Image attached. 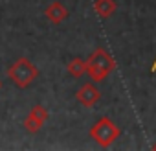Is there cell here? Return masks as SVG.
Returning <instances> with one entry per match:
<instances>
[{"label":"cell","mask_w":156,"mask_h":151,"mask_svg":"<svg viewBox=\"0 0 156 151\" xmlns=\"http://www.w3.org/2000/svg\"><path fill=\"white\" fill-rule=\"evenodd\" d=\"M30 114H33L35 118H39V120H42V122H46L48 120V111L42 107V105H35L33 109H31V112Z\"/></svg>","instance_id":"9c48e42d"},{"label":"cell","mask_w":156,"mask_h":151,"mask_svg":"<svg viewBox=\"0 0 156 151\" xmlns=\"http://www.w3.org/2000/svg\"><path fill=\"white\" fill-rule=\"evenodd\" d=\"M90 136H92L101 147H108V145H112V144L119 138V127H118L110 118H101V120H98V122L92 125Z\"/></svg>","instance_id":"3957f363"},{"label":"cell","mask_w":156,"mask_h":151,"mask_svg":"<svg viewBox=\"0 0 156 151\" xmlns=\"http://www.w3.org/2000/svg\"><path fill=\"white\" fill-rule=\"evenodd\" d=\"M66 68H68V74L72 76V78H81V76L87 72V61L81 59V57H73L66 64Z\"/></svg>","instance_id":"52a82bcc"},{"label":"cell","mask_w":156,"mask_h":151,"mask_svg":"<svg viewBox=\"0 0 156 151\" xmlns=\"http://www.w3.org/2000/svg\"><path fill=\"white\" fill-rule=\"evenodd\" d=\"M44 15H46V19H48L51 24H61L62 20L68 19V9H66L61 2H51V4L46 6Z\"/></svg>","instance_id":"5b68a950"},{"label":"cell","mask_w":156,"mask_h":151,"mask_svg":"<svg viewBox=\"0 0 156 151\" xmlns=\"http://www.w3.org/2000/svg\"><path fill=\"white\" fill-rule=\"evenodd\" d=\"M152 149H154V151H156V144H152Z\"/></svg>","instance_id":"30bf717a"},{"label":"cell","mask_w":156,"mask_h":151,"mask_svg":"<svg viewBox=\"0 0 156 151\" xmlns=\"http://www.w3.org/2000/svg\"><path fill=\"white\" fill-rule=\"evenodd\" d=\"M0 89H2V81H0Z\"/></svg>","instance_id":"8fae6325"},{"label":"cell","mask_w":156,"mask_h":151,"mask_svg":"<svg viewBox=\"0 0 156 151\" xmlns=\"http://www.w3.org/2000/svg\"><path fill=\"white\" fill-rule=\"evenodd\" d=\"M42 120H39V118H35L33 114H28V118L24 120V127H26V131L28 133H37L41 127H42Z\"/></svg>","instance_id":"ba28073f"},{"label":"cell","mask_w":156,"mask_h":151,"mask_svg":"<svg viewBox=\"0 0 156 151\" xmlns=\"http://www.w3.org/2000/svg\"><path fill=\"white\" fill-rule=\"evenodd\" d=\"M114 59H112V55L107 52V50H103V48H98V50H94L92 53H90V57L87 59V72H88V76L94 79V81H103L107 76L114 70Z\"/></svg>","instance_id":"6da1fadb"},{"label":"cell","mask_w":156,"mask_h":151,"mask_svg":"<svg viewBox=\"0 0 156 151\" xmlns=\"http://www.w3.org/2000/svg\"><path fill=\"white\" fill-rule=\"evenodd\" d=\"M8 76L13 79V83H15L17 87L26 89V87H30V85L35 81V78L39 76V70H37V66H35L30 59L20 57L19 61H15V63L8 68Z\"/></svg>","instance_id":"7a4b0ae2"},{"label":"cell","mask_w":156,"mask_h":151,"mask_svg":"<svg viewBox=\"0 0 156 151\" xmlns=\"http://www.w3.org/2000/svg\"><path fill=\"white\" fill-rule=\"evenodd\" d=\"M75 98H77V101H79L83 107H94L99 101L101 92H99V89L94 83H85L83 87H79Z\"/></svg>","instance_id":"277c9868"},{"label":"cell","mask_w":156,"mask_h":151,"mask_svg":"<svg viewBox=\"0 0 156 151\" xmlns=\"http://www.w3.org/2000/svg\"><path fill=\"white\" fill-rule=\"evenodd\" d=\"M116 8H118L116 0H96V2H94V9H96V13L101 19L112 17L116 13Z\"/></svg>","instance_id":"8992f818"}]
</instances>
